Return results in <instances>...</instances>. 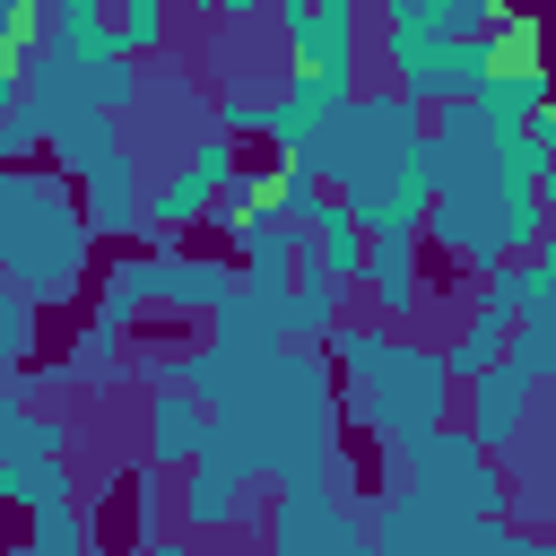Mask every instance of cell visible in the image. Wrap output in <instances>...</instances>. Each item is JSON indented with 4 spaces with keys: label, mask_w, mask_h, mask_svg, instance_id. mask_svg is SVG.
<instances>
[{
    "label": "cell",
    "mask_w": 556,
    "mask_h": 556,
    "mask_svg": "<svg viewBox=\"0 0 556 556\" xmlns=\"http://www.w3.org/2000/svg\"><path fill=\"white\" fill-rule=\"evenodd\" d=\"M278 313H287V339L295 348H321L330 339V321L348 313V287L313 261V252H295V269H287V295H278Z\"/></svg>",
    "instance_id": "ac0fdd59"
},
{
    "label": "cell",
    "mask_w": 556,
    "mask_h": 556,
    "mask_svg": "<svg viewBox=\"0 0 556 556\" xmlns=\"http://www.w3.org/2000/svg\"><path fill=\"white\" fill-rule=\"evenodd\" d=\"M530 408H539V382L521 374V365H478V374H460V400H452V417L504 460V452H521V434H530Z\"/></svg>",
    "instance_id": "30bf717a"
},
{
    "label": "cell",
    "mask_w": 556,
    "mask_h": 556,
    "mask_svg": "<svg viewBox=\"0 0 556 556\" xmlns=\"http://www.w3.org/2000/svg\"><path fill=\"white\" fill-rule=\"evenodd\" d=\"M382 9V26H434V35H469V26H486L504 0H374Z\"/></svg>",
    "instance_id": "cb8c5ba5"
},
{
    "label": "cell",
    "mask_w": 556,
    "mask_h": 556,
    "mask_svg": "<svg viewBox=\"0 0 556 556\" xmlns=\"http://www.w3.org/2000/svg\"><path fill=\"white\" fill-rule=\"evenodd\" d=\"M486 513H460L426 486H374V513H365V547L374 556H469Z\"/></svg>",
    "instance_id": "52a82bcc"
},
{
    "label": "cell",
    "mask_w": 556,
    "mask_h": 556,
    "mask_svg": "<svg viewBox=\"0 0 556 556\" xmlns=\"http://www.w3.org/2000/svg\"><path fill=\"white\" fill-rule=\"evenodd\" d=\"M9 104H17V70H0V122H9Z\"/></svg>",
    "instance_id": "d6a6232c"
},
{
    "label": "cell",
    "mask_w": 556,
    "mask_h": 556,
    "mask_svg": "<svg viewBox=\"0 0 556 556\" xmlns=\"http://www.w3.org/2000/svg\"><path fill=\"white\" fill-rule=\"evenodd\" d=\"M9 295H17V287H9V278H0V304H9Z\"/></svg>",
    "instance_id": "836d02e7"
},
{
    "label": "cell",
    "mask_w": 556,
    "mask_h": 556,
    "mask_svg": "<svg viewBox=\"0 0 556 556\" xmlns=\"http://www.w3.org/2000/svg\"><path fill=\"white\" fill-rule=\"evenodd\" d=\"M200 434H208V400H200L191 382H148V408H139V460H148L156 478H174V469L200 452Z\"/></svg>",
    "instance_id": "4fadbf2b"
},
{
    "label": "cell",
    "mask_w": 556,
    "mask_h": 556,
    "mask_svg": "<svg viewBox=\"0 0 556 556\" xmlns=\"http://www.w3.org/2000/svg\"><path fill=\"white\" fill-rule=\"evenodd\" d=\"M70 495V460H0V504H52Z\"/></svg>",
    "instance_id": "83f0119b"
},
{
    "label": "cell",
    "mask_w": 556,
    "mask_h": 556,
    "mask_svg": "<svg viewBox=\"0 0 556 556\" xmlns=\"http://www.w3.org/2000/svg\"><path fill=\"white\" fill-rule=\"evenodd\" d=\"M87 539H96V521H87L70 495L35 504V521H26V547H35V556H87Z\"/></svg>",
    "instance_id": "484cf974"
},
{
    "label": "cell",
    "mask_w": 556,
    "mask_h": 556,
    "mask_svg": "<svg viewBox=\"0 0 556 556\" xmlns=\"http://www.w3.org/2000/svg\"><path fill=\"white\" fill-rule=\"evenodd\" d=\"M504 365H521L539 391L556 382V321H513L504 330Z\"/></svg>",
    "instance_id": "f546056e"
},
{
    "label": "cell",
    "mask_w": 556,
    "mask_h": 556,
    "mask_svg": "<svg viewBox=\"0 0 556 556\" xmlns=\"http://www.w3.org/2000/svg\"><path fill=\"white\" fill-rule=\"evenodd\" d=\"M469 104H478L486 130H513V122H530V113L547 104V70H539V61H530V70H478Z\"/></svg>",
    "instance_id": "7402d4cb"
},
{
    "label": "cell",
    "mask_w": 556,
    "mask_h": 556,
    "mask_svg": "<svg viewBox=\"0 0 556 556\" xmlns=\"http://www.w3.org/2000/svg\"><path fill=\"white\" fill-rule=\"evenodd\" d=\"M321 356H330V374L356 391V426L374 434V443H408V434H426V426H443L452 417V400H460V382H452V365H443V348H426V339H400L391 321H330V339H321Z\"/></svg>",
    "instance_id": "277c9868"
},
{
    "label": "cell",
    "mask_w": 556,
    "mask_h": 556,
    "mask_svg": "<svg viewBox=\"0 0 556 556\" xmlns=\"http://www.w3.org/2000/svg\"><path fill=\"white\" fill-rule=\"evenodd\" d=\"M382 486H426V495H443V504H460V513H513L504 460H495L460 417H443V426H426V434H408V443H382Z\"/></svg>",
    "instance_id": "5b68a950"
},
{
    "label": "cell",
    "mask_w": 556,
    "mask_h": 556,
    "mask_svg": "<svg viewBox=\"0 0 556 556\" xmlns=\"http://www.w3.org/2000/svg\"><path fill=\"white\" fill-rule=\"evenodd\" d=\"M174 478H182V486H174V521H182L191 539H208V530H235V521L252 513V478H235L226 460H200V452H191Z\"/></svg>",
    "instance_id": "5bb4252c"
},
{
    "label": "cell",
    "mask_w": 556,
    "mask_h": 556,
    "mask_svg": "<svg viewBox=\"0 0 556 556\" xmlns=\"http://www.w3.org/2000/svg\"><path fill=\"white\" fill-rule=\"evenodd\" d=\"M374 61H382V87H400L408 104H443V96H469V87H478L486 43H478V26H469V35H434V26H382Z\"/></svg>",
    "instance_id": "8992f818"
},
{
    "label": "cell",
    "mask_w": 556,
    "mask_h": 556,
    "mask_svg": "<svg viewBox=\"0 0 556 556\" xmlns=\"http://www.w3.org/2000/svg\"><path fill=\"white\" fill-rule=\"evenodd\" d=\"M104 17H113V43L130 61L165 52V35H174V0H104Z\"/></svg>",
    "instance_id": "d4e9b609"
},
{
    "label": "cell",
    "mask_w": 556,
    "mask_h": 556,
    "mask_svg": "<svg viewBox=\"0 0 556 556\" xmlns=\"http://www.w3.org/2000/svg\"><path fill=\"white\" fill-rule=\"evenodd\" d=\"M356 87V70H287V87L269 96V130L261 139H278V148H304L321 122H330V104Z\"/></svg>",
    "instance_id": "9a60e30c"
},
{
    "label": "cell",
    "mask_w": 556,
    "mask_h": 556,
    "mask_svg": "<svg viewBox=\"0 0 556 556\" xmlns=\"http://www.w3.org/2000/svg\"><path fill=\"white\" fill-rule=\"evenodd\" d=\"M478 43H486V70H530L539 61V17L530 9H495L478 26Z\"/></svg>",
    "instance_id": "4316f807"
},
{
    "label": "cell",
    "mask_w": 556,
    "mask_h": 556,
    "mask_svg": "<svg viewBox=\"0 0 556 556\" xmlns=\"http://www.w3.org/2000/svg\"><path fill=\"white\" fill-rule=\"evenodd\" d=\"M174 9H191V17H217V26H243L261 0H174Z\"/></svg>",
    "instance_id": "1f68e13d"
},
{
    "label": "cell",
    "mask_w": 556,
    "mask_h": 556,
    "mask_svg": "<svg viewBox=\"0 0 556 556\" xmlns=\"http://www.w3.org/2000/svg\"><path fill=\"white\" fill-rule=\"evenodd\" d=\"M78 182V217H87V235L96 243H139V148L122 139L113 156H96L87 174H70Z\"/></svg>",
    "instance_id": "8fae6325"
},
{
    "label": "cell",
    "mask_w": 556,
    "mask_h": 556,
    "mask_svg": "<svg viewBox=\"0 0 556 556\" xmlns=\"http://www.w3.org/2000/svg\"><path fill=\"white\" fill-rule=\"evenodd\" d=\"M26 374H35V382H61V391H113V382H130V330L87 321V330L70 339V356L26 365Z\"/></svg>",
    "instance_id": "2e32d148"
},
{
    "label": "cell",
    "mask_w": 556,
    "mask_h": 556,
    "mask_svg": "<svg viewBox=\"0 0 556 556\" xmlns=\"http://www.w3.org/2000/svg\"><path fill=\"white\" fill-rule=\"evenodd\" d=\"M0 278H9L35 313L87 295V278H96V235H87L78 182H70L61 165L0 156Z\"/></svg>",
    "instance_id": "3957f363"
},
{
    "label": "cell",
    "mask_w": 556,
    "mask_h": 556,
    "mask_svg": "<svg viewBox=\"0 0 556 556\" xmlns=\"http://www.w3.org/2000/svg\"><path fill=\"white\" fill-rule=\"evenodd\" d=\"M269 547L278 556H356L365 547V513L339 495V478H295V486H278V504H269Z\"/></svg>",
    "instance_id": "ba28073f"
},
{
    "label": "cell",
    "mask_w": 556,
    "mask_h": 556,
    "mask_svg": "<svg viewBox=\"0 0 556 556\" xmlns=\"http://www.w3.org/2000/svg\"><path fill=\"white\" fill-rule=\"evenodd\" d=\"M208 130H226L235 148H243V139H261V130H269V96H252V87H217Z\"/></svg>",
    "instance_id": "4dcf8cb0"
},
{
    "label": "cell",
    "mask_w": 556,
    "mask_h": 556,
    "mask_svg": "<svg viewBox=\"0 0 556 556\" xmlns=\"http://www.w3.org/2000/svg\"><path fill=\"white\" fill-rule=\"evenodd\" d=\"M295 156L365 235H417L426 191H434V148H426V104H408L400 87L356 78Z\"/></svg>",
    "instance_id": "7a4b0ae2"
},
{
    "label": "cell",
    "mask_w": 556,
    "mask_h": 556,
    "mask_svg": "<svg viewBox=\"0 0 556 556\" xmlns=\"http://www.w3.org/2000/svg\"><path fill=\"white\" fill-rule=\"evenodd\" d=\"M43 52H61V61H104V52H122L104 0H43Z\"/></svg>",
    "instance_id": "44dd1931"
},
{
    "label": "cell",
    "mask_w": 556,
    "mask_h": 556,
    "mask_svg": "<svg viewBox=\"0 0 556 556\" xmlns=\"http://www.w3.org/2000/svg\"><path fill=\"white\" fill-rule=\"evenodd\" d=\"M304 252H313V261H321V269H330V278H339V287L356 295V261H365V226H356V217H348L339 200H321V217L304 226Z\"/></svg>",
    "instance_id": "603a6c76"
},
{
    "label": "cell",
    "mask_w": 556,
    "mask_h": 556,
    "mask_svg": "<svg viewBox=\"0 0 556 556\" xmlns=\"http://www.w3.org/2000/svg\"><path fill=\"white\" fill-rule=\"evenodd\" d=\"M226 235H235V278L287 287V269H295V252H304V226H295V217L261 208V217H243V226H226Z\"/></svg>",
    "instance_id": "d6986e66"
},
{
    "label": "cell",
    "mask_w": 556,
    "mask_h": 556,
    "mask_svg": "<svg viewBox=\"0 0 556 556\" xmlns=\"http://www.w3.org/2000/svg\"><path fill=\"white\" fill-rule=\"evenodd\" d=\"M226 174H235V139L200 122V130H191V148H182V165H174V174L139 200V235H148V243L191 235V226L208 217V200H217V182H226Z\"/></svg>",
    "instance_id": "9c48e42d"
},
{
    "label": "cell",
    "mask_w": 556,
    "mask_h": 556,
    "mask_svg": "<svg viewBox=\"0 0 556 556\" xmlns=\"http://www.w3.org/2000/svg\"><path fill=\"white\" fill-rule=\"evenodd\" d=\"M278 35L295 70H356V17H330L321 0H278Z\"/></svg>",
    "instance_id": "e0dca14e"
},
{
    "label": "cell",
    "mask_w": 556,
    "mask_h": 556,
    "mask_svg": "<svg viewBox=\"0 0 556 556\" xmlns=\"http://www.w3.org/2000/svg\"><path fill=\"white\" fill-rule=\"evenodd\" d=\"M356 295L374 321H417L426 304V261H417V235H365V261H356Z\"/></svg>",
    "instance_id": "7c38bea8"
},
{
    "label": "cell",
    "mask_w": 556,
    "mask_h": 556,
    "mask_svg": "<svg viewBox=\"0 0 556 556\" xmlns=\"http://www.w3.org/2000/svg\"><path fill=\"white\" fill-rule=\"evenodd\" d=\"M321 200H330V191H321V174H313L295 148H278V217L313 226V217H321Z\"/></svg>",
    "instance_id": "f1b7e54d"
},
{
    "label": "cell",
    "mask_w": 556,
    "mask_h": 556,
    "mask_svg": "<svg viewBox=\"0 0 556 556\" xmlns=\"http://www.w3.org/2000/svg\"><path fill=\"white\" fill-rule=\"evenodd\" d=\"M113 148H122V113H87V104H78V113H52V122H43V156H52L61 174H87V165L113 156Z\"/></svg>",
    "instance_id": "ffe728a7"
},
{
    "label": "cell",
    "mask_w": 556,
    "mask_h": 556,
    "mask_svg": "<svg viewBox=\"0 0 556 556\" xmlns=\"http://www.w3.org/2000/svg\"><path fill=\"white\" fill-rule=\"evenodd\" d=\"M200 460H226L252 486H295V478H339L348 469V400L321 348H269L261 374L208 408Z\"/></svg>",
    "instance_id": "6da1fadb"
}]
</instances>
